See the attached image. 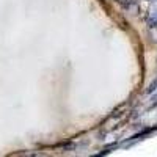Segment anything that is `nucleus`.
I'll use <instances>...</instances> for the list:
<instances>
[{"label":"nucleus","mask_w":157,"mask_h":157,"mask_svg":"<svg viewBox=\"0 0 157 157\" xmlns=\"http://www.w3.org/2000/svg\"><path fill=\"white\" fill-rule=\"evenodd\" d=\"M148 25H149V27H157V10L152 11L151 14H149V17H148Z\"/></svg>","instance_id":"obj_1"},{"label":"nucleus","mask_w":157,"mask_h":157,"mask_svg":"<svg viewBox=\"0 0 157 157\" xmlns=\"http://www.w3.org/2000/svg\"><path fill=\"white\" fill-rule=\"evenodd\" d=\"M157 90V78H155V80L149 85V88H148V93H152V91H155Z\"/></svg>","instance_id":"obj_2"}]
</instances>
